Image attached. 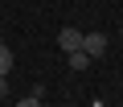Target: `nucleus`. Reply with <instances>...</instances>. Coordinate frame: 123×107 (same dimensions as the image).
Masks as SVG:
<instances>
[{
    "label": "nucleus",
    "mask_w": 123,
    "mask_h": 107,
    "mask_svg": "<svg viewBox=\"0 0 123 107\" xmlns=\"http://www.w3.org/2000/svg\"><path fill=\"white\" fill-rule=\"evenodd\" d=\"M86 58H98V54L107 49V33H82V45H78Z\"/></svg>",
    "instance_id": "obj_1"
},
{
    "label": "nucleus",
    "mask_w": 123,
    "mask_h": 107,
    "mask_svg": "<svg viewBox=\"0 0 123 107\" xmlns=\"http://www.w3.org/2000/svg\"><path fill=\"white\" fill-rule=\"evenodd\" d=\"M57 45H62V49L70 54V49H78V45H82V33H78L74 25H66V29H57Z\"/></svg>",
    "instance_id": "obj_2"
},
{
    "label": "nucleus",
    "mask_w": 123,
    "mask_h": 107,
    "mask_svg": "<svg viewBox=\"0 0 123 107\" xmlns=\"http://www.w3.org/2000/svg\"><path fill=\"white\" fill-rule=\"evenodd\" d=\"M66 62H70V70H74V74H82V70L90 66V58H86L82 49H70V54H66Z\"/></svg>",
    "instance_id": "obj_3"
},
{
    "label": "nucleus",
    "mask_w": 123,
    "mask_h": 107,
    "mask_svg": "<svg viewBox=\"0 0 123 107\" xmlns=\"http://www.w3.org/2000/svg\"><path fill=\"white\" fill-rule=\"evenodd\" d=\"M8 70H12V49L0 45V78H8Z\"/></svg>",
    "instance_id": "obj_4"
},
{
    "label": "nucleus",
    "mask_w": 123,
    "mask_h": 107,
    "mask_svg": "<svg viewBox=\"0 0 123 107\" xmlns=\"http://www.w3.org/2000/svg\"><path fill=\"white\" fill-rule=\"evenodd\" d=\"M41 103H45V99H41V95H29V99H21V103H17V107H41Z\"/></svg>",
    "instance_id": "obj_5"
},
{
    "label": "nucleus",
    "mask_w": 123,
    "mask_h": 107,
    "mask_svg": "<svg viewBox=\"0 0 123 107\" xmlns=\"http://www.w3.org/2000/svg\"><path fill=\"white\" fill-rule=\"evenodd\" d=\"M4 95H8V78H0V103H4Z\"/></svg>",
    "instance_id": "obj_6"
}]
</instances>
